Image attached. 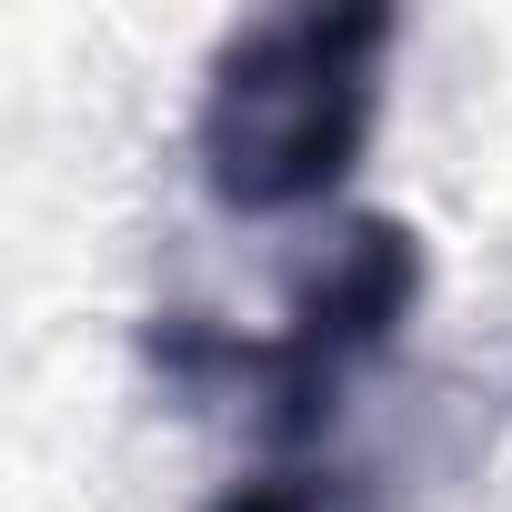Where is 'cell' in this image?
Here are the masks:
<instances>
[{"label":"cell","instance_id":"6da1fadb","mask_svg":"<svg viewBox=\"0 0 512 512\" xmlns=\"http://www.w3.org/2000/svg\"><path fill=\"white\" fill-rule=\"evenodd\" d=\"M392 41H402V21L382 0H302V11L241 21L211 51V81L191 111L201 191L241 221L322 211L352 181V161L372 151Z\"/></svg>","mask_w":512,"mask_h":512},{"label":"cell","instance_id":"3957f363","mask_svg":"<svg viewBox=\"0 0 512 512\" xmlns=\"http://www.w3.org/2000/svg\"><path fill=\"white\" fill-rule=\"evenodd\" d=\"M211 512H372V492L352 472H322V462H272V472L231 482Z\"/></svg>","mask_w":512,"mask_h":512},{"label":"cell","instance_id":"7a4b0ae2","mask_svg":"<svg viewBox=\"0 0 512 512\" xmlns=\"http://www.w3.org/2000/svg\"><path fill=\"white\" fill-rule=\"evenodd\" d=\"M412 302H422V231L392 221V211H362V221H342L322 241V262L292 282V312H282L272 342H211L191 322H161L151 352L181 382H201V372L251 382V402H262V442L292 452V442H312L332 422L342 382L412 322Z\"/></svg>","mask_w":512,"mask_h":512}]
</instances>
